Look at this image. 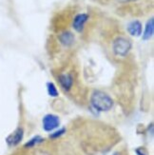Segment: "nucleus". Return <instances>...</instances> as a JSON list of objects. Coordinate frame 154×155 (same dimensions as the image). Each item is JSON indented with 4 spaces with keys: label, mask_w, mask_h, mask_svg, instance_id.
Masks as SVG:
<instances>
[{
    "label": "nucleus",
    "mask_w": 154,
    "mask_h": 155,
    "mask_svg": "<svg viewBox=\"0 0 154 155\" xmlns=\"http://www.w3.org/2000/svg\"><path fill=\"white\" fill-rule=\"evenodd\" d=\"M91 104L94 107V109H96L97 110L106 111V110H110L112 107L113 102L111 98L106 93L97 91L92 93Z\"/></svg>",
    "instance_id": "f257e3e1"
},
{
    "label": "nucleus",
    "mask_w": 154,
    "mask_h": 155,
    "mask_svg": "<svg viewBox=\"0 0 154 155\" xmlns=\"http://www.w3.org/2000/svg\"><path fill=\"white\" fill-rule=\"evenodd\" d=\"M131 49V44L128 39L124 37L117 38L113 43V51L116 55L126 56Z\"/></svg>",
    "instance_id": "f03ea898"
},
{
    "label": "nucleus",
    "mask_w": 154,
    "mask_h": 155,
    "mask_svg": "<svg viewBox=\"0 0 154 155\" xmlns=\"http://www.w3.org/2000/svg\"><path fill=\"white\" fill-rule=\"evenodd\" d=\"M59 126V118L52 114H48L43 119V127L46 131L55 130Z\"/></svg>",
    "instance_id": "7ed1b4c3"
},
{
    "label": "nucleus",
    "mask_w": 154,
    "mask_h": 155,
    "mask_svg": "<svg viewBox=\"0 0 154 155\" xmlns=\"http://www.w3.org/2000/svg\"><path fill=\"white\" fill-rule=\"evenodd\" d=\"M88 18H89V16H88V15H86V13H80V15H77L74 17V19H73V23H72L73 29L78 32L82 31L86 22L88 21Z\"/></svg>",
    "instance_id": "20e7f679"
},
{
    "label": "nucleus",
    "mask_w": 154,
    "mask_h": 155,
    "mask_svg": "<svg viewBox=\"0 0 154 155\" xmlns=\"http://www.w3.org/2000/svg\"><path fill=\"white\" fill-rule=\"evenodd\" d=\"M23 138V130L17 129L15 132L11 133V135L7 138V143L10 146H16L20 143V141Z\"/></svg>",
    "instance_id": "39448f33"
},
{
    "label": "nucleus",
    "mask_w": 154,
    "mask_h": 155,
    "mask_svg": "<svg viewBox=\"0 0 154 155\" xmlns=\"http://www.w3.org/2000/svg\"><path fill=\"white\" fill-rule=\"evenodd\" d=\"M128 31L132 36H139L142 33V24L139 21H132L128 26Z\"/></svg>",
    "instance_id": "423d86ee"
},
{
    "label": "nucleus",
    "mask_w": 154,
    "mask_h": 155,
    "mask_svg": "<svg viewBox=\"0 0 154 155\" xmlns=\"http://www.w3.org/2000/svg\"><path fill=\"white\" fill-rule=\"evenodd\" d=\"M59 81H60V84H61V86L67 91H69L71 87V86H72V78H71L70 75H68V74L60 75L59 76Z\"/></svg>",
    "instance_id": "0eeeda50"
},
{
    "label": "nucleus",
    "mask_w": 154,
    "mask_h": 155,
    "mask_svg": "<svg viewBox=\"0 0 154 155\" xmlns=\"http://www.w3.org/2000/svg\"><path fill=\"white\" fill-rule=\"evenodd\" d=\"M153 31H154V20H153V18H151L149 21L146 23L145 33L143 35V39L149 40L153 35Z\"/></svg>",
    "instance_id": "6e6552de"
},
{
    "label": "nucleus",
    "mask_w": 154,
    "mask_h": 155,
    "mask_svg": "<svg viewBox=\"0 0 154 155\" xmlns=\"http://www.w3.org/2000/svg\"><path fill=\"white\" fill-rule=\"evenodd\" d=\"M60 40H61L62 44L69 46L74 41V36H73L70 32H64L61 35V36H60Z\"/></svg>",
    "instance_id": "1a4fd4ad"
},
{
    "label": "nucleus",
    "mask_w": 154,
    "mask_h": 155,
    "mask_svg": "<svg viewBox=\"0 0 154 155\" xmlns=\"http://www.w3.org/2000/svg\"><path fill=\"white\" fill-rule=\"evenodd\" d=\"M47 87H48V92H49V94H50L51 97H56V96H58V91H57V89L55 87V86L53 85L52 83H48Z\"/></svg>",
    "instance_id": "9d476101"
},
{
    "label": "nucleus",
    "mask_w": 154,
    "mask_h": 155,
    "mask_svg": "<svg viewBox=\"0 0 154 155\" xmlns=\"http://www.w3.org/2000/svg\"><path fill=\"white\" fill-rule=\"evenodd\" d=\"M41 141H42V139H41V138H40L39 136H36L35 138H33L32 140H31L30 142L26 145V147H32L33 145H36L37 143L41 142Z\"/></svg>",
    "instance_id": "9b49d317"
},
{
    "label": "nucleus",
    "mask_w": 154,
    "mask_h": 155,
    "mask_svg": "<svg viewBox=\"0 0 154 155\" xmlns=\"http://www.w3.org/2000/svg\"><path fill=\"white\" fill-rule=\"evenodd\" d=\"M64 132V130H62L61 131H59V132H55L54 134H53V135H52V137H56V136H59V135H61V134Z\"/></svg>",
    "instance_id": "f8f14e48"
},
{
    "label": "nucleus",
    "mask_w": 154,
    "mask_h": 155,
    "mask_svg": "<svg viewBox=\"0 0 154 155\" xmlns=\"http://www.w3.org/2000/svg\"><path fill=\"white\" fill-rule=\"evenodd\" d=\"M137 153H138L139 155H144L143 153H141V152H140V151H137Z\"/></svg>",
    "instance_id": "ddd939ff"
}]
</instances>
